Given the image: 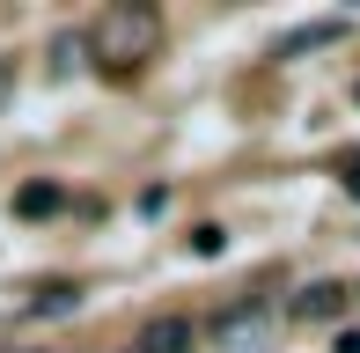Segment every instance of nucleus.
I'll return each mask as SVG.
<instances>
[{
    "mask_svg": "<svg viewBox=\"0 0 360 353\" xmlns=\"http://www.w3.org/2000/svg\"><path fill=\"white\" fill-rule=\"evenodd\" d=\"M8 89H15V59H0V103H8Z\"/></svg>",
    "mask_w": 360,
    "mask_h": 353,
    "instance_id": "11",
    "label": "nucleus"
},
{
    "mask_svg": "<svg viewBox=\"0 0 360 353\" xmlns=\"http://www.w3.org/2000/svg\"><path fill=\"white\" fill-rule=\"evenodd\" d=\"M59 206H67V184H52V176H30V184L15 191V214L22 221H52Z\"/></svg>",
    "mask_w": 360,
    "mask_h": 353,
    "instance_id": "3",
    "label": "nucleus"
},
{
    "mask_svg": "<svg viewBox=\"0 0 360 353\" xmlns=\"http://www.w3.org/2000/svg\"><path fill=\"white\" fill-rule=\"evenodd\" d=\"M184 346H191L184 316H162V324H147V339H140V353H184Z\"/></svg>",
    "mask_w": 360,
    "mask_h": 353,
    "instance_id": "5",
    "label": "nucleus"
},
{
    "mask_svg": "<svg viewBox=\"0 0 360 353\" xmlns=\"http://www.w3.org/2000/svg\"><path fill=\"white\" fill-rule=\"evenodd\" d=\"M81 59H89V37H74V30H67V37H52V74H74Z\"/></svg>",
    "mask_w": 360,
    "mask_h": 353,
    "instance_id": "7",
    "label": "nucleus"
},
{
    "mask_svg": "<svg viewBox=\"0 0 360 353\" xmlns=\"http://www.w3.org/2000/svg\"><path fill=\"white\" fill-rule=\"evenodd\" d=\"M346 30H353L346 15H331V23H302V30H287V37L272 44V59H302V52H323V44H338Z\"/></svg>",
    "mask_w": 360,
    "mask_h": 353,
    "instance_id": "2",
    "label": "nucleus"
},
{
    "mask_svg": "<svg viewBox=\"0 0 360 353\" xmlns=\"http://www.w3.org/2000/svg\"><path fill=\"white\" fill-rule=\"evenodd\" d=\"M338 353H360V331H338Z\"/></svg>",
    "mask_w": 360,
    "mask_h": 353,
    "instance_id": "12",
    "label": "nucleus"
},
{
    "mask_svg": "<svg viewBox=\"0 0 360 353\" xmlns=\"http://www.w3.org/2000/svg\"><path fill=\"white\" fill-rule=\"evenodd\" d=\"M257 324H265V309H257V302H243V309L221 316V339H243V331H257Z\"/></svg>",
    "mask_w": 360,
    "mask_h": 353,
    "instance_id": "8",
    "label": "nucleus"
},
{
    "mask_svg": "<svg viewBox=\"0 0 360 353\" xmlns=\"http://www.w3.org/2000/svg\"><path fill=\"white\" fill-rule=\"evenodd\" d=\"M162 44V8L155 0H118V8H103L96 15V30H89V52L103 59V67H140L147 52Z\"/></svg>",
    "mask_w": 360,
    "mask_h": 353,
    "instance_id": "1",
    "label": "nucleus"
},
{
    "mask_svg": "<svg viewBox=\"0 0 360 353\" xmlns=\"http://www.w3.org/2000/svg\"><path fill=\"white\" fill-rule=\"evenodd\" d=\"M331 169H338V184H346V191H353V199H360V148H346V155H338V162H331Z\"/></svg>",
    "mask_w": 360,
    "mask_h": 353,
    "instance_id": "10",
    "label": "nucleus"
},
{
    "mask_svg": "<svg viewBox=\"0 0 360 353\" xmlns=\"http://www.w3.org/2000/svg\"><path fill=\"white\" fill-rule=\"evenodd\" d=\"M191 250H199V258H221V250H228V229H214V221L191 229Z\"/></svg>",
    "mask_w": 360,
    "mask_h": 353,
    "instance_id": "9",
    "label": "nucleus"
},
{
    "mask_svg": "<svg viewBox=\"0 0 360 353\" xmlns=\"http://www.w3.org/2000/svg\"><path fill=\"white\" fill-rule=\"evenodd\" d=\"M338 309H346V287H338V280H316V287L294 295V316H302V324H331Z\"/></svg>",
    "mask_w": 360,
    "mask_h": 353,
    "instance_id": "4",
    "label": "nucleus"
},
{
    "mask_svg": "<svg viewBox=\"0 0 360 353\" xmlns=\"http://www.w3.org/2000/svg\"><path fill=\"white\" fill-rule=\"evenodd\" d=\"M81 302V287L74 280H52V287H37V302H30V316H67Z\"/></svg>",
    "mask_w": 360,
    "mask_h": 353,
    "instance_id": "6",
    "label": "nucleus"
},
{
    "mask_svg": "<svg viewBox=\"0 0 360 353\" xmlns=\"http://www.w3.org/2000/svg\"><path fill=\"white\" fill-rule=\"evenodd\" d=\"M125 353H140V346H125Z\"/></svg>",
    "mask_w": 360,
    "mask_h": 353,
    "instance_id": "13",
    "label": "nucleus"
}]
</instances>
